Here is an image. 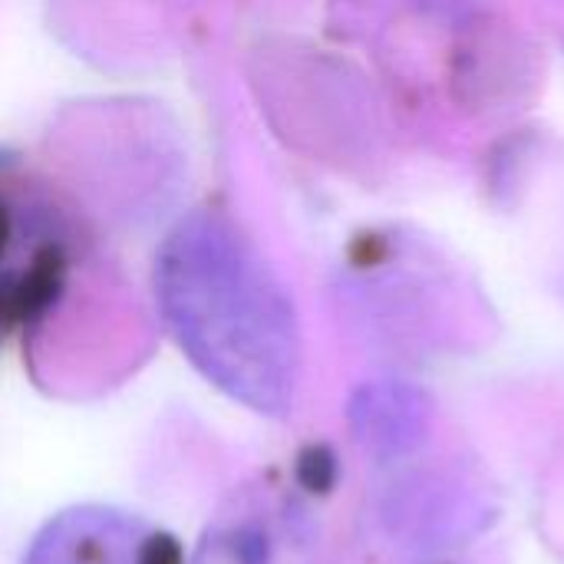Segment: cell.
I'll return each mask as SVG.
<instances>
[{
	"instance_id": "1",
	"label": "cell",
	"mask_w": 564,
	"mask_h": 564,
	"mask_svg": "<svg viewBox=\"0 0 564 564\" xmlns=\"http://www.w3.org/2000/svg\"><path fill=\"white\" fill-rule=\"evenodd\" d=\"M159 314L188 364L228 400L288 416L301 383V324L281 274L225 212L182 218L155 254Z\"/></svg>"
},
{
	"instance_id": "2",
	"label": "cell",
	"mask_w": 564,
	"mask_h": 564,
	"mask_svg": "<svg viewBox=\"0 0 564 564\" xmlns=\"http://www.w3.org/2000/svg\"><path fill=\"white\" fill-rule=\"evenodd\" d=\"M79 261V218L20 152L0 149V350L43 324Z\"/></svg>"
},
{
	"instance_id": "3",
	"label": "cell",
	"mask_w": 564,
	"mask_h": 564,
	"mask_svg": "<svg viewBox=\"0 0 564 564\" xmlns=\"http://www.w3.org/2000/svg\"><path fill=\"white\" fill-rule=\"evenodd\" d=\"M20 564H185V552L145 516L116 506H73L33 535Z\"/></svg>"
},
{
	"instance_id": "4",
	"label": "cell",
	"mask_w": 564,
	"mask_h": 564,
	"mask_svg": "<svg viewBox=\"0 0 564 564\" xmlns=\"http://www.w3.org/2000/svg\"><path fill=\"white\" fill-rule=\"evenodd\" d=\"M430 420L433 406L426 393L400 380L367 383L350 403L354 433L377 459H397L413 453L426 440Z\"/></svg>"
},
{
	"instance_id": "5",
	"label": "cell",
	"mask_w": 564,
	"mask_h": 564,
	"mask_svg": "<svg viewBox=\"0 0 564 564\" xmlns=\"http://www.w3.org/2000/svg\"><path fill=\"white\" fill-rule=\"evenodd\" d=\"M195 564H271L268 532L254 519L221 516L202 539Z\"/></svg>"
}]
</instances>
